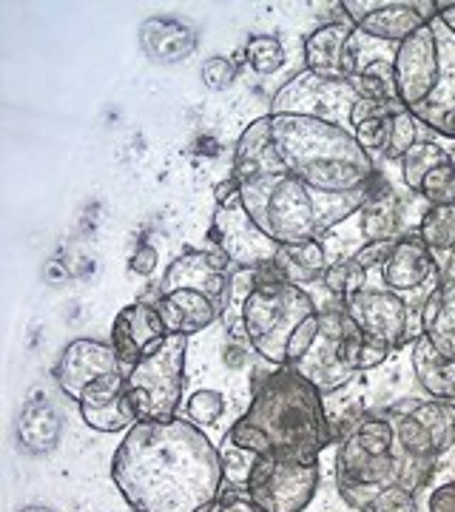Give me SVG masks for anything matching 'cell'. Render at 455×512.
I'll return each mask as SVG.
<instances>
[{"label": "cell", "instance_id": "e575fe53", "mask_svg": "<svg viewBox=\"0 0 455 512\" xmlns=\"http://www.w3.org/2000/svg\"><path fill=\"white\" fill-rule=\"evenodd\" d=\"M123 393H126V373L120 370V373H109V376L91 382L89 387L83 390V396L77 399V404H80V410H86V407H100V404H109L114 402V399H120Z\"/></svg>", "mask_w": 455, "mask_h": 512}, {"label": "cell", "instance_id": "836d02e7", "mask_svg": "<svg viewBox=\"0 0 455 512\" xmlns=\"http://www.w3.org/2000/svg\"><path fill=\"white\" fill-rule=\"evenodd\" d=\"M424 200L430 205H455V160L450 157L447 163L436 165L424 183H421L419 191Z\"/></svg>", "mask_w": 455, "mask_h": 512}, {"label": "cell", "instance_id": "d590c367", "mask_svg": "<svg viewBox=\"0 0 455 512\" xmlns=\"http://www.w3.org/2000/svg\"><path fill=\"white\" fill-rule=\"evenodd\" d=\"M188 421H194L197 427H208V424H217L219 416L225 413V399L217 390H197L191 399H188Z\"/></svg>", "mask_w": 455, "mask_h": 512}, {"label": "cell", "instance_id": "484cf974", "mask_svg": "<svg viewBox=\"0 0 455 512\" xmlns=\"http://www.w3.org/2000/svg\"><path fill=\"white\" fill-rule=\"evenodd\" d=\"M276 268L282 271L285 282L302 285L310 279H319L328 271V256L319 239H310L302 245H291V248H279L276 254Z\"/></svg>", "mask_w": 455, "mask_h": 512}, {"label": "cell", "instance_id": "e0dca14e", "mask_svg": "<svg viewBox=\"0 0 455 512\" xmlns=\"http://www.w3.org/2000/svg\"><path fill=\"white\" fill-rule=\"evenodd\" d=\"M228 256L225 254H208V251H185L177 256L163 282L160 293L171 291H200L208 293L217 302L222 313L228 311V299H231V276L228 274Z\"/></svg>", "mask_w": 455, "mask_h": 512}, {"label": "cell", "instance_id": "8992f818", "mask_svg": "<svg viewBox=\"0 0 455 512\" xmlns=\"http://www.w3.org/2000/svg\"><path fill=\"white\" fill-rule=\"evenodd\" d=\"M316 305L302 285L293 282H256L239 311V325L248 345L273 365H288V339Z\"/></svg>", "mask_w": 455, "mask_h": 512}, {"label": "cell", "instance_id": "bcb514c9", "mask_svg": "<svg viewBox=\"0 0 455 512\" xmlns=\"http://www.w3.org/2000/svg\"><path fill=\"white\" fill-rule=\"evenodd\" d=\"M430 512H455V481L441 484L430 495Z\"/></svg>", "mask_w": 455, "mask_h": 512}, {"label": "cell", "instance_id": "cb8c5ba5", "mask_svg": "<svg viewBox=\"0 0 455 512\" xmlns=\"http://www.w3.org/2000/svg\"><path fill=\"white\" fill-rule=\"evenodd\" d=\"M140 43L154 63H180L197 49V35L191 26L171 18H151L140 29Z\"/></svg>", "mask_w": 455, "mask_h": 512}, {"label": "cell", "instance_id": "ffe728a7", "mask_svg": "<svg viewBox=\"0 0 455 512\" xmlns=\"http://www.w3.org/2000/svg\"><path fill=\"white\" fill-rule=\"evenodd\" d=\"M154 308L160 313L163 325L168 333H177V336H194L208 325H214L222 308L208 296L200 291H171L160 293Z\"/></svg>", "mask_w": 455, "mask_h": 512}, {"label": "cell", "instance_id": "1f68e13d", "mask_svg": "<svg viewBox=\"0 0 455 512\" xmlns=\"http://www.w3.org/2000/svg\"><path fill=\"white\" fill-rule=\"evenodd\" d=\"M245 57L251 63V69L259 74H273L285 66V49L279 43V37L254 35L245 43Z\"/></svg>", "mask_w": 455, "mask_h": 512}, {"label": "cell", "instance_id": "ac0fdd59", "mask_svg": "<svg viewBox=\"0 0 455 512\" xmlns=\"http://www.w3.org/2000/svg\"><path fill=\"white\" fill-rule=\"evenodd\" d=\"M120 370L123 365L111 345L97 342V339H74L57 359L55 379L60 390L77 402L91 382H97L109 373H120Z\"/></svg>", "mask_w": 455, "mask_h": 512}, {"label": "cell", "instance_id": "5bb4252c", "mask_svg": "<svg viewBox=\"0 0 455 512\" xmlns=\"http://www.w3.org/2000/svg\"><path fill=\"white\" fill-rule=\"evenodd\" d=\"M438 80V43L433 26L427 23L396 49L393 86L401 109L413 111L433 94Z\"/></svg>", "mask_w": 455, "mask_h": 512}, {"label": "cell", "instance_id": "3957f363", "mask_svg": "<svg viewBox=\"0 0 455 512\" xmlns=\"http://www.w3.org/2000/svg\"><path fill=\"white\" fill-rule=\"evenodd\" d=\"M271 143L282 168L322 194H367L376 165L353 131L316 117L268 114Z\"/></svg>", "mask_w": 455, "mask_h": 512}, {"label": "cell", "instance_id": "c3c4849f", "mask_svg": "<svg viewBox=\"0 0 455 512\" xmlns=\"http://www.w3.org/2000/svg\"><path fill=\"white\" fill-rule=\"evenodd\" d=\"M202 512H219V510H217V504H211V507H205Z\"/></svg>", "mask_w": 455, "mask_h": 512}, {"label": "cell", "instance_id": "f6af8a7d", "mask_svg": "<svg viewBox=\"0 0 455 512\" xmlns=\"http://www.w3.org/2000/svg\"><path fill=\"white\" fill-rule=\"evenodd\" d=\"M214 200H217L219 208H237L242 205V194H239V180L231 174L228 180H222L214 188Z\"/></svg>", "mask_w": 455, "mask_h": 512}, {"label": "cell", "instance_id": "f1b7e54d", "mask_svg": "<svg viewBox=\"0 0 455 512\" xmlns=\"http://www.w3.org/2000/svg\"><path fill=\"white\" fill-rule=\"evenodd\" d=\"M447 160H450V151H447V148H441L438 143L419 140L416 146L401 157V177H404V185H407L410 191L419 194L424 177H427L436 165L447 163Z\"/></svg>", "mask_w": 455, "mask_h": 512}, {"label": "cell", "instance_id": "44dd1931", "mask_svg": "<svg viewBox=\"0 0 455 512\" xmlns=\"http://www.w3.org/2000/svg\"><path fill=\"white\" fill-rule=\"evenodd\" d=\"M419 319L421 336H424L444 359L455 362V274L447 276V279H441V285L427 296Z\"/></svg>", "mask_w": 455, "mask_h": 512}, {"label": "cell", "instance_id": "7402d4cb", "mask_svg": "<svg viewBox=\"0 0 455 512\" xmlns=\"http://www.w3.org/2000/svg\"><path fill=\"white\" fill-rule=\"evenodd\" d=\"M353 32H356V26L347 18L325 23L316 32H310L308 40H305V60H308L310 72L345 80L342 60H345L347 40L353 37Z\"/></svg>", "mask_w": 455, "mask_h": 512}, {"label": "cell", "instance_id": "74e56055", "mask_svg": "<svg viewBox=\"0 0 455 512\" xmlns=\"http://www.w3.org/2000/svg\"><path fill=\"white\" fill-rule=\"evenodd\" d=\"M200 74L202 83H205L211 92H225V89H231L234 80H237V63L228 60V57H211V60H205V66H202Z\"/></svg>", "mask_w": 455, "mask_h": 512}, {"label": "cell", "instance_id": "83f0119b", "mask_svg": "<svg viewBox=\"0 0 455 512\" xmlns=\"http://www.w3.org/2000/svg\"><path fill=\"white\" fill-rule=\"evenodd\" d=\"M413 413L419 416L421 424L430 430V436L438 444L441 453L455 447V404L430 399V402H410Z\"/></svg>", "mask_w": 455, "mask_h": 512}, {"label": "cell", "instance_id": "6da1fadb", "mask_svg": "<svg viewBox=\"0 0 455 512\" xmlns=\"http://www.w3.org/2000/svg\"><path fill=\"white\" fill-rule=\"evenodd\" d=\"M222 458L194 421H137L111 461L134 512H202L222 493Z\"/></svg>", "mask_w": 455, "mask_h": 512}, {"label": "cell", "instance_id": "b9f144b4", "mask_svg": "<svg viewBox=\"0 0 455 512\" xmlns=\"http://www.w3.org/2000/svg\"><path fill=\"white\" fill-rule=\"evenodd\" d=\"M219 512H265L248 490H237V487H222V493L214 501Z\"/></svg>", "mask_w": 455, "mask_h": 512}, {"label": "cell", "instance_id": "d6986e66", "mask_svg": "<svg viewBox=\"0 0 455 512\" xmlns=\"http://www.w3.org/2000/svg\"><path fill=\"white\" fill-rule=\"evenodd\" d=\"M165 336H168V330H165L157 308L146 305V302H137V305H128L114 316L111 348L117 353L120 365L131 370L146 353L157 348Z\"/></svg>", "mask_w": 455, "mask_h": 512}, {"label": "cell", "instance_id": "4316f807", "mask_svg": "<svg viewBox=\"0 0 455 512\" xmlns=\"http://www.w3.org/2000/svg\"><path fill=\"white\" fill-rule=\"evenodd\" d=\"M362 214V234L367 242H382V239H399V208L390 194V188L376 194L367 191V202L359 211Z\"/></svg>", "mask_w": 455, "mask_h": 512}, {"label": "cell", "instance_id": "30bf717a", "mask_svg": "<svg viewBox=\"0 0 455 512\" xmlns=\"http://www.w3.org/2000/svg\"><path fill=\"white\" fill-rule=\"evenodd\" d=\"M359 103V94L347 80L322 77L305 69L291 77L279 92L273 94L271 114H299V117H316L333 126L350 131V114Z\"/></svg>", "mask_w": 455, "mask_h": 512}, {"label": "cell", "instance_id": "7dc6e473", "mask_svg": "<svg viewBox=\"0 0 455 512\" xmlns=\"http://www.w3.org/2000/svg\"><path fill=\"white\" fill-rule=\"evenodd\" d=\"M18 512H55V510H49V507H23V510H18Z\"/></svg>", "mask_w": 455, "mask_h": 512}, {"label": "cell", "instance_id": "d6a6232c", "mask_svg": "<svg viewBox=\"0 0 455 512\" xmlns=\"http://www.w3.org/2000/svg\"><path fill=\"white\" fill-rule=\"evenodd\" d=\"M322 279H325L328 291L333 293V296H339L342 302L350 299L353 293H359L362 288H367V274H364L353 259H342V262L328 265V271H325Z\"/></svg>", "mask_w": 455, "mask_h": 512}, {"label": "cell", "instance_id": "2e32d148", "mask_svg": "<svg viewBox=\"0 0 455 512\" xmlns=\"http://www.w3.org/2000/svg\"><path fill=\"white\" fill-rule=\"evenodd\" d=\"M208 237L217 242L219 254H225L231 262H237L239 268L271 265V262H276V254H279V245L256 228L242 205H237V208H217V217H214Z\"/></svg>", "mask_w": 455, "mask_h": 512}, {"label": "cell", "instance_id": "f546056e", "mask_svg": "<svg viewBox=\"0 0 455 512\" xmlns=\"http://www.w3.org/2000/svg\"><path fill=\"white\" fill-rule=\"evenodd\" d=\"M419 237L430 251H455V205H430L419 222Z\"/></svg>", "mask_w": 455, "mask_h": 512}, {"label": "cell", "instance_id": "4fadbf2b", "mask_svg": "<svg viewBox=\"0 0 455 512\" xmlns=\"http://www.w3.org/2000/svg\"><path fill=\"white\" fill-rule=\"evenodd\" d=\"M430 26L438 43V80L433 94L413 114L424 128L455 140V3H441Z\"/></svg>", "mask_w": 455, "mask_h": 512}, {"label": "cell", "instance_id": "277c9868", "mask_svg": "<svg viewBox=\"0 0 455 512\" xmlns=\"http://www.w3.org/2000/svg\"><path fill=\"white\" fill-rule=\"evenodd\" d=\"M242 208L256 228L279 248L328 234L333 225L359 214L367 194H322L291 177L285 168L239 183Z\"/></svg>", "mask_w": 455, "mask_h": 512}, {"label": "cell", "instance_id": "9c48e42d", "mask_svg": "<svg viewBox=\"0 0 455 512\" xmlns=\"http://www.w3.org/2000/svg\"><path fill=\"white\" fill-rule=\"evenodd\" d=\"M319 464L254 458L248 467L245 490L265 512H305L319 490Z\"/></svg>", "mask_w": 455, "mask_h": 512}, {"label": "cell", "instance_id": "8fae6325", "mask_svg": "<svg viewBox=\"0 0 455 512\" xmlns=\"http://www.w3.org/2000/svg\"><path fill=\"white\" fill-rule=\"evenodd\" d=\"M342 305L356 330L370 342L399 350L410 339H416L410 333V302L399 293L367 285L359 293H353L350 299H345Z\"/></svg>", "mask_w": 455, "mask_h": 512}, {"label": "cell", "instance_id": "52a82bcc", "mask_svg": "<svg viewBox=\"0 0 455 512\" xmlns=\"http://www.w3.org/2000/svg\"><path fill=\"white\" fill-rule=\"evenodd\" d=\"M185 353L188 336L168 333L126 373V396L137 421L174 419L185 393Z\"/></svg>", "mask_w": 455, "mask_h": 512}, {"label": "cell", "instance_id": "ab89813d", "mask_svg": "<svg viewBox=\"0 0 455 512\" xmlns=\"http://www.w3.org/2000/svg\"><path fill=\"white\" fill-rule=\"evenodd\" d=\"M393 245H396V239H382V242H364L362 248L353 254V262L362 268L364 274H370V271H376V268H382L384 262H387V256L393 251Z\"/></svg>", "mask_w": 455, "mask_h": 512}, {"label": "cell", "instance_id": "4dcf8cb0", "mask_svg": "<svg viewBox=\"0 0 455 512\" xmlns=\"http://www.w3.org/2000/svg\"><path fill=\"white\" fill-rule=\"evenodd\" d=\"M419 131L421 123L419 117L413 114V111L399 109L393 114V120H390V134H387V146H384V157L387 160H399L410 151V148L419 143Z\"/></svg>", "mask_w": 455, "mask_h": 512}, {"label": "cell", "instance_id": "7c38bea8", "mask_svg": "<svg viewBox=\"0 0 455 512\" xmlns=\"http://www.w3.org/2000/svg\"><path fill=\"white\" fill-rule=\"evenodd\" d=\"M342 9H345V18L353 20L356 32L399 46L407 37L424 29L427 23H433V18L441 12V3H433V0H390V3L347 0L342 3Z\"/></svg>", "mask_w": 455, "mask_h": 512}, {"label": "cell", "instance_id": "7a4b0ae2", "mask_svg": "<svg viewBox=\"0 0 455 512\" xmlns=\"http://www.w3.org/2000/svg\"><path fill=\"white\" fill-rule=\"evenodd\" d=\"M330 433L325 402L293 365L273 370L251 399V407L231 427L228 441L254 458H285L319 464Z\"/></svg>", "mask_w": 455, "mask_h": 512}, {"label": "cell", "instance_id": "f35d334b", "mask_svg": "<svg viewBox=\"0 0 455 512\" xmlns=\"http://www.w3.org/2000/svg\"><path fill=\"white\" fill-rule=\"evenodd\" d=\"M396 114V111H393ZM390 117H373V120H364L359 126L353 128V137L359 140V146L370 154V151H384L387 146V134H390Z\"/></svg>", "mask_w": 455, "mask_h": 512}, {"label": "cell", "instance_id": "60d3db41", "mask_svg": "<svg viewBox=\"0 0 455 512\" xmlns=\"http://www.w3.org/2000/svg\"><path fill=\"white\" fill-rule=\"evenodd\" d=\"M370 512H419V501H416V493H407L401 487H390L376 498Z\"/></svg>", "mask_w": 455, "mask_h": 512}, {"label": "cell", "instance_id": "9a60e30c", "mask_svg": "<svg viewBox=\"0 0 455 512\" xmlns=\"http://www.w3.org/2000/svg\"><path fill=\"white\" fill-rule=\"evenodd\" d=\"M441 268L436 262V251H430L421 237H399L393 251L382 265V282L387 291L399 293V296H419L421 308L427 302V296L441 285Z\"/></svg>", "mask_w": 455, "mask_h": 512}, {"label": "cell", "instance_id": "603a6c76", "mask_svg": "<svg viewBox=\"0 0 455 512\" xmlns=\"http://www.w3.org/2000/svg\"><path fill=\"white\" fill-rule=\"evenodd\" d=\"M60 433H63V421H60V413L49 399L35 396L20 410L18 441L26 453H32V456L52 453L60 444Z\"/></svg>", "mask_w": 455, "mask_h": 512}, {"label": "cell", "instance_id": "ee69618b", "mask_svg": "<svg viewBox=\"0 0 455 512\" xmlns=\"http://www.w3.org/2000/svg\"><path fill=\"white\" fill-rule=\"evenodd\" d=\"M393 350L387 348V345H379V342H370V339H364L362 336V348H359V370H373V367H379L382 362H387V356H390Z\"/></svg>", "mask_w": 455, "mask_h": 512}, {"label": "cell", "instance_id": "d4e9b609", "mask_svg": "<svg viewBox=\"0 0 455 512\" xmlns=\"http://www.w3.org/2000/svg\"><path fill=\"white\" fill-rule=\"evenodd\" d=\"M413 370H416V379L419 384L441 402H453L455 399V362L444 359L424 336L413 339Z\"/></svg>", "mask_w": 455, "mask_h": 512}, {"label": "cell", "instance_id": "5b68a950", "mask_svg": "<svg viewBox=\"0 0 455 512\" xmlns=\"http://www.w3.org/2000/svg\"><path fill=\"white\" fill-rule=\"evenodd\" d=\"M399 476L396 433L390 419L367 416L356 421L336 456V487L347 507L370 512L384 490L399 487Z\"/></svg>", "mask_w": 455, "mask_h": 512}, {"label": "cell", "instance_id": "ba28073f", "mask_svg": "<svg viewBox=\"0 0 455 512\" xmlns=\"http://www.w3.org/2000/svg\"><path fill=\"white\" fill-rule=\"evenodd\" d=\"M322 328L308 350L296 362V370L319 387V393H333L345 387L356 373H359V348H362V333L350 322L345 305L342 308H328L319 313Z\"/></svg>", "mask_w": 455, "mask_h": 512}, {"label": "cell", "instance_id": "8d00e7d4", "mask_svg": "<svg viewBox=\"0 0 455 512\" xmlns=\"http://www.w3.org/2000/svg\"><path fill=\"white\" fill-rule=\"evenodd\" d=\"M319 328H322V316L316 311L310 313L308 319L293 330V336L288 339V365H296L302 356H308V350L313 348V342L319 336Z\"/></svg>", "mask_w": 455, "mask_h": 512}, {"label": "cell", "instance_id": "7bdbcfd3", "mask_svg": "<svg viewBox=\"0 0 455 512\" xmlns=\"http://www.w3.org/2000/svg\"><path fill=\"white\" fill-rule=\"evenodd\" d=\"M157 262H160V254H157V248L154 245H140L131 259H128V271L137 276H151L157 271Z\"/></svg>", "mask_w": 455, "mask_h": 512}]
</instances>
